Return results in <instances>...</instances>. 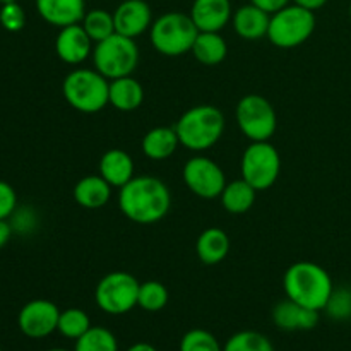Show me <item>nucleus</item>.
Returning a JSON list of instances; mask_svg holds the SVG:
<instances>
[{"instance_id": "4c0bfd02", "label": "nucleus", "mask_w": 351, "mask_h": 351, "mask_svg": "<svg viewBox=\"0 0 351 351\" xmlns=\"http://www.w3.org/2000/svg\"><path fill=\"white\" fill-rule=\"evenodd\" d=\"M127 351H158L154 348L153 345H149V343H136V345L130 346Z\"/></svg>"}, {"instance_id": "7c9ffc66", "label": "nucleus", "mask_w": 351, "mask_h": 351, "mask_svg": "<svg viewBox=\"0 0 351 351\" xmlns=\"http://www.w3.org/2000/svg\"><path fill=\"white\" fill-rule=\"evenodd\" d=\"M180 351H223L213 332L206 329H191L180 341Z\"/></svg>"}, {"instance_id": "aec40b11", "label": "nucleus", "mask_w": 351, "mask_h": 351, "mask_svg": "<svg viewBox=\"0 0 351 351\" xmlns=\"http://www.w3.org/2000/svg\"><path fill=\"white\" fill-rule=\"evenodd\" d=\"M112 197V185L101 175H88L74 187V201L81 208L99 209Z\"/></svg>"}, {"instance_id": "58836bf2", "label": "nucleus", "mask_w": 351, "mask_h": 351, "mask_svg": "<svg viewBox=\"0 0 351 351\" xmlns=\"http://www.w3.org/2000/svg\"><path fill=\"white\" fill-rule=\"evenodd\" d=\"M10 2H17V0H0V3H2V5L3 3H10Z\"/></svg>"}, {"instance_id": "6ab92c4d", "label": "nucleus", "mask_w": 351, "mask_h": 351, "mask_svg": "<svg viewBox=\"0 0 351 351\" xmlns=\"http://www.w3.org/2000/svg\"><path fill=\"white\" fill-rule=\"evenodd\" d=\"M99 175L108 182L112 187L122 189L129 184L134 175V161L129 153L122 149H110L99 160Z\"/></svg>"}, {"instance_id": "2f4dec72", "label": "nucleus", "mask_w": 351, "mask_h": 351, "mask_svg": "<svg viewBox=\"0 0 351 351\" xmlns=\"http://www.w3.org/2000/svg\"><path fill=\"white\" fill-rule=\"evenodd\" d=\"M326 314L332 321H348L351 319V290L350 288H339L332 290L328 304L324 307Z\"/></svg>"}, {"instance_id": "39448f33", "label": "nucleus", "mask_w": 351, "mask_h": 351, "mask_svg": "<svg viewBox=\"0 0 351 351\" xmlns=\"http://www.w3.org/2000/svg\"><path fill=\"white\" fill-rule=\"evenodd\" d=\"M199 29L191 14L167 12L151 24V43L167 57H180L194 47Z\"/></svg>"}, {"instance_id": "4468645a", "label": "nucleus", "mask_w": 351, "mask_h": 351, "mask_svg": "<svg viewBox=\"0 0 351 351\" xmlns=\"http://www.w3.org/2000/svg\"><path fill=\"white\" fill-rule=\"evenodd\" d=\"M55 51L58 58L69 65L82 64L89 55H93V40L88 36L82 24H71L60 27L55 40Z\"/></svg>"}, {"instance_id": "c756f323", "label": "nucleus", "mask_w": 351, "mask_h": 351, "mask_svg": "<svg viewBox=\"0 0 351 351\" xmlns=\"http://www.w3.org/2000/svg\"><path fill=\"white\" fill-rule=\"evenodd\" d=\"M223 351H274L269 338L257 331L235 332L223 346Z\"/></svg>"}, {"instance_id": "6e6552de", "label": "nucleus", "mask_w": 351, "mask_h": 351, "mask_svg": "<svg viewBox=\"0 0 351 351\" xmlns=\"http://www.w3.org/2000/svg\"><path fill=\"white\" fill-rule=\"evenodd\" d=\"M139 281L125 271H113L101 278L95 290L96 305L105 314L122 315L132 311L137 305Z\"/></svg>"}, {"instance_id": "9d476101", "label": "nucleus", "mask_w": 351, "mask_h": 351, "mask_svg": "<svg viewBox=\"0 0 351 351\" xmlns=\"http://www.w3.org/2000/svg\"><path fill=\"white\" fill-rule=\"evenodd\" d=\"M281 171V158L269 141L252 143L242 156V178L257 192L267 191L276 184Z\"/></svg>"}, {"instance_id": "7ed1b4c3", "label": "nucleus", "mask_w": 351, "mask_h": 351, "mask_svg": "<svg viewBox=\"0 0 351 351\" xmlns=\"http://www.w3.org/2000/svg\"><path fill=\"white\" fill-rule=\"evenodd\" d=\"M175 130L180 146L201 153L221 139L225 130V115L213 105L192 106L177 120Z\"/></svg>"}, {"instance_id": "f3484780", "label": "nucleus", "mask_w": 351, "mask_h": 351, "mask_svg": "<svg viewBox=\"0 0 351 351\" xmlns=\"http://www.w3.org/2000/svg\"><path fill=\"white\" fill-rule=\"evenodd\" d=\"M41 19L57 27L79 24L86 16L84 0H36Z\"/></svg>"}, {"instance_id": "f704fd0d", "label": "nucleus", "mask_w": 351, "mask_h": 351, "mask_svg": "<svg viewBox=\"0 0 351 351\" xmlns=\"http://www.w3.org/2000/svg\"><path fill=\"white\" fill-rule=\"evenodd\" d=\"M250 3L257 5L259 9L266 10V12L274 14L283 9V7H287L290 3V0H250Z\"/></svg>"}, {"instance_id": "0eeeda50", "label": "nucleus", "mask_w": 351, "mask_h": 351, "mask_svg": "<svg viewBox=\"0 0 351 351\" xmlns=\"http://www.w3.org/2000/svg\"><path fill=\"white\" fill-rule=\"evenodd\" d=\"M315 29V16L312 10L304 7L290 5L283 7L278 12L271 14L267 38L278 48H295L305 43Z\"/></svg>"}, {"instance_id": "473e14b6", "label": "nucleus", "mask_w": 351, "mask_h": 351, "mask_svg": "<svg viewBox=\"0 0 351 351\" xmlns=\"http://www.w3.org/2000/svg\"><path fill=\"white\" fill-rule=\"evenodd\" d=\"M0 24L9 33H17L26 26V12L17 2L3 3L0 9Z\"/></svg>"}, {"instance_id": "dca6fc26", "label": "nucleus", "mask_w": 351, "mask_h": 351, "mask_svg": "<svg viewBox=\"0 0 351 351\" xmlns=\"http://www.w3.org/2000/svg\"><path fill=\"white\" fill-rule=\"evenodd\" d=\"M191 17L199 31L219 33L232 19L230 0H194Z\"/></svg>"}, {"instance_id": "e433bc0d", "label": "nucleus", "mask_w": 351, "mask_h": 351, "mask_svg": "<svg viewBox=\"0 0 351 351\" xmlns=\"http://www.w3.org/2000/svg\"><path fill=\"white\" fill-rule=\"evenodd\" d=\"M293 3H297V5L304 7V9L312 10V12H314V10L324 7L326 3H328V0H293Z\"/></svg>"}, {"instance_id": "393cba45", "label": "nucleus", "mask_w": 351, "mask_h": 351, "mask_svg": "<svg viewBox=\"0 0 351 351\" xmlns=\"http://www.w3.org/2000/svg\"><path fill=\"white\" fill-rule=\"evenodd\" d=\"M257 191L242 178V180H235L232 184H226V187L221 192V204L232 215H242L247 213L256 202Z\"/></svg>"}, {"instance_id": "ea45409f", "label": "nucleus", "mask_w": 351, "mask_h": 351, "mask_svg": "<svg viewBox=\"0 0 351 351\" xmlns=\"http://www.w3.org/2000/svg\"><path fill=\"white\" fill-rule=\"evenodd\" d=\"M47 351H67V350H64V348H51V350H47Z\"/></svg>"}, {"instance_id": "2eb2a0df", "label": "nucleus", "mask_w": 351, "mask_h": 351, "mask_svg": "<svg viewBox=\"0 0 351 351\" xmlns=\"http://www.w3.org/2000/svg\"><path fill=\"white\" fill-rule=\"evenodd\" d=\"M273 321L281 331H311L319 324V311L287 298L273 308Z\"/></svg>"}, {"instance_id": "c9c22d12", "label": "nucleus", "mask_w": 351, "mask_h": 351, "mask_svg": "<svg viewBox=\"0 0 351 351\" xmlns=\"http://www.w3.org/2000/svg\"><path fill=\"white\" fill-rule=\"evenodd\" d=\"M12 225H10L7 219H0V249L7 245V242L10 240L12 237Z\"/></svg>"}, {"instance_id": "79ce46f5", "label": "nucleus", "mask_w": 351, "mask_h": 351, "mask_svg": "<svg viewBox=\"0 0 351 351\" xmlns=\"http://www.w3.org/2000/svg\"><path fill=\"white\" fill-rule=\"evenodd\" d=\"M0 351H2V348H0Z\"/></svg>"}, {"instance_id": "20e7f679", "label": "nucleus", "mask_w": 351, "mask_h": 351, "mask_svg": "<svg viewBox=\"0 0 351 351\" xmlns=\"http://www.w3.org/2000/svg\"><path fill=\"white\" fill-rule=\"evenodd\" d=\"M62 93L74 110L96 113L110 103V81L96 69H75L65 75Z\"/></svg>"}, {"instance_id": "5701e85b", "label": "nucleus", "mask_w": 351, "mask_h": 351, "mask_svg": "<svg viewBox=\"0 0 351 351\" xmlns=\"http://www.w3.org/2000/svg\"><path fill=\"white\" fill-rule=\"evenodd\" d=\"M230 237L221 228H208L199 235L197 243H195V252L201 263L219 264L226 259L230 252Z\"/></svg>"}, {"instance_id": "b1692460", "label": "nucleus", "mask_w": 351, "mask_h": 351, "mask_svg": "<svg viewBox=\"0 0 351 351\" xmlns=\"http://www.w3.org/2000/svg\"><path fill=\"white\" fill-rule=\"evenodd\" d=\"M191 51L202 65H211L213 67V65H219L225 60L226 53H228V45L219 33L199 31Z\"/></svg>"}, {"instance_id": "72a5a7b5", "label": "nucleus", "mask_w": 351, "mask_h": 351, "mask_svg": "<svg viewBox=\"0 0 351 351\" xmlns=\"http://www.w3.org/2000/svg\"><path fill=\"white\" fill-rule=\"evenodd\" d=\"M17 194L7 182L0 180V219H9L16 213Z\"/></svg>"}, {"instance_id": "a19ab883", "label": "nucleus", "mask_w": 351, "mask_h": 351, "mask_svg": "<svg viewBox=\"0 0 351 351\" xmlns=\"http://www.w3.org/2000/svg\"><path fill=\"white\" fill-rule=\"evenodd\" d=\"M350 17H351V3H350Z\"/></svg>"}, {"instance_id": "f03ea898", "label": "nucleus", "mask_w": 351, "mask_h": 351, "mask_svg": "<svg viewBox=\"0 0 351 351\" xmlns=\"http://www.w3.org/2000/svg\"><path fill=\"white\" fill-rule=\"evenodd\" d=\"M283 288L287 298L319 312L324 311L335 290L328 271L308 261L295 263L288 267L283 276Z\"/></svg>"}, {"instance_id": "cd10ccee", "label": "nucleus", "mask_w": 351, "mask_h": 351, "mask_svg": "<svg viewBox=\"0 0 351 351\" xmlns=\"http://www.w3.org/2000/svg\"><path fill=\"white\" fill-rule=\"evenodd\" d=\"M74 351H119V343L110 329L95 326L86 335L75 339Z\"/></svg>"}, {"instance_id": "a211bd4d", "label": "nucleus", "mask_w": 351, "mask_h": 351, "mask_svg": "<svg viewBox=\"0 0 351 351\" xmlns=\"http://www.w3.org/2000/svg\"><path fill=\"white\" fill-rule=\"evenodd\" d=\"M269 21L271 14L266 10L259 9L254 3H247L242 5L240 9L235 10V14L232 16L233 27H235V33L240 38L249 41L261 40V38H267V31H269Z\"/></svg>"}, {"instance_id": "1a4fd4ad", "label": "nucleus", "mask_w": 351, "mask_h": 351, "mask_svg": "<svg viewBox=\"0 0 351 351\" xmlns=\"http://www.w3.org/2000/svg\"><path fill=\"white\" fill-rule=\"evenodd\" d=\"M237 123L252 143L269 141L278 127L276 110L264 96L247 95L237 105Z\"/></svg>"}, {"instance_id": "a878e982", "label": "nucleus", "mask_w": 351, "mask_h": 351, "mask_svg": "<svg viewBox=\"0 0 351 351\" xmlns=\"http://www.w3.org/2000/svg\"><path fill=\"white\" fill-rule=\"evenodd\" d=\"M81 24L95 45L117 33L113 14H110L105 9H93L86 12Z\"/></svg>"}, {"instance_id": "f257e3e1", "label": "nucleus", "mask_w": 351, "mask_h": 351, "mask_svg": "<svg viewBox=\"0 0 351 351\" xmlns=\"http://www.w3.org/2000/svg\"><path fill=\"white\" fill-rule=\"evenodd\" d=\"M120 211L130 221L139 225H153L168 215L171 194L163 180L151 175H136L120 189Z\"/></svg>"}, {"instance_id": "9b49d317", "label": "nucleus", "mask_w": 351, "mask_h": 351, "mask_svg": "<svg viewBox=\"0 0 351 351\" xmlns=\"http://www.w3.org/2000/svg\"><path fill=\"white\" fill-rule=\"evenodd\" d=\"M185 185L191 192L202 199H216L226 187V178L221 167L211 158L194 156L185 163L182 171Z\"/></svg>"}, {"instance_id": "ddd939ff", "label": "nucleus", "mask_w": 351, "mask_h": 351, "mask_svg": "<svg viewBox=\"0 0 351 351\" xmlns=\"http://www.w3.org/2000/svg\"><path fill=\"white\" fill-rule=\"evenodd\" d=\"M113 19L117 33L136 40L151 27L153 12L144 0H123L113 12Z\"/></svg>"}, {"instance_id": "c85d7f7f", "label": "nucleus", "mask_w": 351, "mask_h": 351, "mask_svg": "<svg viewBox=\"0 0 351 351\" xmlns=\"http://www.w3.org/2000/svg\"><path fill=\"white\" fill-rule=\"evenodd\" d=\"M168 304V290L160 281H146L139 285L137 307L146 312H160Z\"/></svg>"}, {"instance_id": "bb28decb", "label": "nucleus", "mask_w": 351, "mask_h": 351, "mask_svg": "<svg viewBox=\"0 0 351 351\" xmlns=\"http://www.w3.org/2000/svg\"><path fill=\"white\" fill-rule=\"evenodd\" d=\"M91 319L82 308H67L60 312L57 331L67 339H79L91 329Z\"/></svg>"}, {"instance_id": "f8f14e48", "label": "nucleus", "mask_w": 351, "mask_h": 351, "mask_svg": "<svg viewBox=\"0 0 351 351\" xmlns=\"http://www.w3.org/2000/svg\"><path fill=\"white\" fill-rule=\"evenodd\" d=\"M60 311L57 305L45 298H36L24 305L17 315L21 332L31 339H43L57 331Z\"/></svg>"}, {"instance_id": "423d86ee", "label": "nucleus", "mask_w": 351, "mask_h": 351, "mask_svg": "<svg viewBox=\"0 0 351 351\" xmlns=\"http://www.w3.org/2000/svg\"><path fill=\"white\" fill-rule=\"evenodd\" d=\"M93 62L99 74L108 81L132 75L139 62V48L134 38L123 34H112L93 48Z\"/></svg>"}, {"instance_id": "412c9836", "label": "nucleus", "mask_w": 351, "mask_h": 351, "mask_svg": "<svg viewBox=\"0 0 351 351\" xmlns=\"http://www.w3.org/2000/svg\"><path fill=\"white\" fill-rule=\"evenodd\" d=\"M178 146H180V141H178L175 127H154L147 130L141 144L143 153L154 161L168 160Z\"/></svg>"}, {"instance_id": "4be33fe9", "label": "nucleus", "mask_w": 351, "mask_h": 351, "mask_svg": "<svg viewBox=\"0 0 351 351\" xmlns=\"http://www.w3.org/2000/svg\"><path fill=\"white\" fill-rule=\"evenodd\" d=\"M144 101V89L132 75L110 81V105L120 112H134Z\"/></svg>"}]
</instances>
